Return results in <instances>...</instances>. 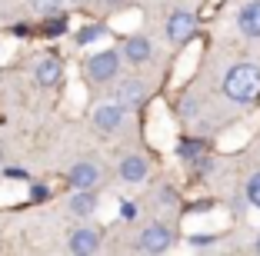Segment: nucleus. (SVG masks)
I'll use <instances>...</instances> for the list:
<instances>
[{
	"instance_id": "6e6552de",
	"label": "nucleus",
	"mask_w": 260,
	"mask_h": 256,
	"mask_svg": "<svg viewBox=\"0 0 260 256\" xmlns=\"http://www.w3.org/2000/svg\"><path fill=\"white\" fill-rule=\"evenodd\" d=\"M147 160L140 157V153H130V157H123V163H120V180L123 183H144L147 180Z\"/></svg>"
},
{
	"instance_id": "a211bd4d",
	"label": "nucleus",
	"mask_w": 260,
	"mask_h": 256,
	"mask_svg": "<svg viewBox=\"0 0 260 256\" xmlns=\"http://www.w3.org/2000/svg\"><path fill=\"white\" fill-rule=\"evenodd\" d=\"M257 253H260V240H257Z\"/></svg>"
},
{
	"instance_id": "f3484780",
	"label": "nucleus",
	"mask_w": 260,
	"mask_h": 256,
	"mask_svg": "<svg viewBox=\"0 0 260 256\" xmlns=\"http://www.w3.org/2000/svg\"><path fill=\"white\" fill-rule=\"evenodd\" d=\"M93 37H100V27H90V30H84V33H80V44H87V40H93Z\"/></svg>"
},
{
	"instance_id": "423d86ee",
	"label": "nucleus",
	"mask_w": 260,
	"mask_h": 256,
	"mask_svg": "<svg viewBox=\"0 0 260 256\" xmlns=\"http://www.w3.org/2000/svg\"><path fill=\"white\" fill-rule=\"evenodd\" d=\"M237 27L244 37L250 40H260V0H250V4H244L237 14Z\"/></svg>"
},
{
	"instance_id": "4468645a",
	"label": "nucleus",
	"mask_w": 260,
	"mask_h": 256,
	"mask_svg": "<svg viewBox=\"0 0 260 256\" xmlns=\"http://www.w3.org/2000/svg\"><path fill=\"white\" fill-rule=\"evenodd\" d=\"M30 7L37 10V14H47V17H50V14H57V10L63 7V0H30Z\"/></svg>"
},
{
	"instance_id": "f8f14e48",
	"label": "nucleus",
	"mask_w": 260,
	"mask_h": 256,
	"mask_svg": "<svg viewBox=\"0 0 260 256\" xmlns=\"http://www.w3.org/2000/svg\"><path fill=\"white\" fill-rule=\"evenodd\" d=\"M123 57H127L130 63H147L150 60V40L147 37H130L127 44H123Z\"/></svg>"
},
{
	"instance_id": "1a4fd4ad",
	"label": "nucleus",
	"mask_w": 260,
	"mask_h": 256,
	"mask_svg": "<svg viewBox=\"0 0 260 256\" xmlns=\"http://www.w3.org/2000/svg\"><path fill=\"white\" fill-rule=\"evenodd\" d=\"M60 74H63V67H60L57 57H44V60L34 67V77H37L40 87H57V83H60Z\"/></svg>"
},
{
	"instance_id": "7ed1b4c3",
	"label": "nucleus",
	"mask_w": 260,
	"mask_h": 256,
	"mask_svg": "<svg viewBox=\"0 0 260 256\" xmlns=\"http://www.w3.org/2000/svg\"><path fill=\"white\" fill-rule=\"evenodd\" d=\"M170 243H174V236H170V226H164V223L144 226L140 236H137V246L144 249V253H167Z\"/></svg>"
},
{
	"instance_id": "f257e3e1",
	"label": "nucleus",
	"mask_w": 260,
	"mask_h": 256,
	"mask_svg": "<svg viewBox=\"0 0 260 256\" xmlns=\"http://www.w3.org/2000/svg\"><path fill=\"white\" fill-rule=\"evenodd\" d=\"M223 97L234 103L260 100V67L257 63H234L223 77Z\"/></svg>"
},
{
	"instance_id": "9d476101",
	"label": "nucleus",
	"mask_w": 260,
	"mask_h": 256,
	"mask_svg": "<svg viewBox=\"0 0 260 256\" xmlns=\"http://www.w3.org/2000/svg\"><path fill=\"white\" fill-rule=\"evenodd\" d=\"M97 249H100V236L93 233V230H77V233L70 236V253L87 256V253H97Z\"/></svg>"
},
{
	"instance_id": "9b49d317",
	"label": "nucleus",
	"mask_w": 260,
	"mask_h": 256,
	"mask_svg": "<svg viewBox=\"0 0 260 256\" xmlns=\"http://www.w3.org/2000/svg\"><path fill=\"white\" fill-rule=\"evenodd\" d=\"M93 210H97V193H93V190H74V196H70V213H74V216H90Z\"/></svg>"
},
{
	"instance_id": "2eb2a0df",
	"label": "nucleus",
	"mask_w": 260,
	"mask_h": 256,
	"mask_svg": "<svg viewBox=\"0 0 260 256\" xmlns=\"http://www.w3.org/2000/svg\"><path fill=\"white\" fill-rule=\"evenodd\" d=\"M247 200L260 210V173H253L250 180H247Z\"/></svg>"
},
{
	"instance_id": "20e7f679",
	"label": "nucleus",
	"mask_w": 260,
	"mask_h": 256,
	"mask_svg": "<svg viewBox=\"0 0 260 256\" xmlns=\"http://www.w3.org/2000/svg\"><path fill=\"white\" fill-rule=\"evenodd\" d=\"M193 30H197V17L190 14V10H174L167 20V37L174 40V44H187V40L193 37Z\"/></svg>"
},
{
	"instance_id": "6ab92c4d",
	"label": "nucleus",
	"mask_w": 260,
	"mask_h": 256,
	"mask_svg": "<svg viewBox=\"0 0 260 256\" xmlns=\"http://www.w3.org/2000/svg\"><path fill=\"white\" fill-rule=\"evenodd\" d=\"M110 4H117V0H110Z\"/></svg>"
},
{
	"instance_id": "0eeeda50",
	"label": "nucleus",
	"mask_w": 260,
	"mask_h": 256,
	"mask_svg": "<svg viewBox=\"0 0 260 256\" xmlns=\"http://www.w3.org/2000/svg\"><path fill=\"white\" fill-rule=\"evenodd\" d=\"M70 183H74V190H93V187L100 183L97 163H90V160H80V163H74V170H70Z\"/></svg>"
},
{
	"instance_id": "39448f33",
	"label": "nucleus",
	"mask_w": 260,
	"mask_h": 256,
	"mask_svg": "<svg viewBox=\"0 0 260 256\" xmlns=\"http://www.w3.org/2000/svg\"><path fill=\"white\" fill-rule=\"evenodd\" d=\"M123 117H127V106L123 103H100L97 110H93V127L100 130V133H114L117 127L123 123Z\"/></svg>"
},
{
	"instance_id": "ddd939ff",
	"label": "nucleus",
	"mask_w": 260,
	"mask_h": 256,
	"mask_svg": "<svg viewBox=\"0 0 260 256\" xmlns=\"http://www.w3.org/2000/svg\"><path fill=\"white\" fill-rule=\"evenodd\" d=\"M140 100H144V83L140 80H123L120 90H117V103L123 106H137Z\"/></svg>"
},
{
	"instance_id": "dca6fc26",
	"label": "nucleus",
	"mask_w": 260,
	"mask_h": 256,
	"mask_svg": "<svg viewBox=\"0 0 260 256\" xmlns=\"http://www.w3.org/2000/svg\"><path fill=\"white\" fill-rule=\"evenodd\" d=\"M120 216L123 220H134V216H137V203H123L120 206Z\"/></svg>"
},
{
	"instance_id": "f03ea898",
	"label": "nucleus",
	"mask_w": 260,
	"mask_h": 256,
	"mask_svg": "<svg viewBox=\"0 0 260 256\" xmlns=\"http://www.w3.org/2000/svg\"><path fill=\"white\" fill-rule=\"evenodd\" d=\"M120 70V57L114 50H97L90 53V60H87V77L97 83H110Z\"/></svg>"
}]
</instances>
